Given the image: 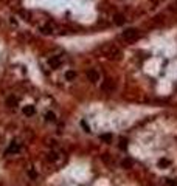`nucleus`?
<instances>
[{
  "label": "nucleus",
  "instance_id": "1",
  "mask_svg": "<svg viewBox=\"0 0 177 186\" xmlns=\"http://www.w3.org/2000/svg\"><path fill=\"white\" fill-rule=\"evenodd\" d=\"M104 54L107 56L109 59L117 61V59L121 58V50H118L117 46H106V48H104Z\"/></svg>",
  "mask_w": 177,
  "mask_h": 186
},
{
  "label": "nucleus",
  "instance_id": "2",
  "mask_svg": "<svg viewBox=\"0 0 177 186\" xmlns=\"http://www.w3.org/2000/svg\"><path fill=\"white\" fill-rule=\"evenodd\" d=\"M123 37L126 40H137L138 37H140V33H138V30H135V28H129V30H126V31H123Z\"/></svg>",
  "mask_w": 177,
  "mask_h": 186
},
{
  "label": "nucleus",
  "instance_id": "3",
  "mask_svg": "<svg viewBox=\"0 0 177 186\" xmlns=\"http://www.w3.org/2000/svg\"><path fill=\"white\" fill-rule=\"evenodd\" d=\"M19 151H20V144L16 143V141H13L11 144H9V146L6 147V154H8V155H11V154H17Z\"/></svg>",
  "mask_w": 177,
  "mask_h": 186
},
{
  "label": "nucleus",
  "instance_id": "4",
  "mask_svg": "<svg viewBox=\"0 0 177 186\" xmlns=\"http://www.w3.org/2000/svg\"><path fill=\"white\" fill-rule=\"evenodd\" d=\"M87 79L92 81V82H96V81L99 79L98 71H96V70H89V71H87Z\"/></svg>",
  "mask_w": 177,
  "mask_h": 186
},
{
  "label": "nucleus",
  "instance_id": "5",
  "mask_svg": "<svg viewBox=\"0 0 177 186\" xmlns=\"http://www.w3.org/2000/svg\"><path fill=\"white\" fill-rule=\"evenodd\" d=\"M114 88H115V82L112 79H107L104 84H102V90H106V92H112Z\"/></svg>",
  "mask_w": 177,
  "mask_h": 186
},
{
  "label": "nucleus",
  "instance_id": "6",
  "mask_svg": "<svg viewBox=\"0 0 177 186\" xmlns=\"http://www.w3.org/2000/svg\"><path fill=\"white\" fill-rule=\"evenodd\" d=\"M34 112H36V109H34L33 106H25V107H23V115H26V116L34 115Z\"/></svg>",
  "mask_w": 177,
  "mask_h": 186
},
{
  "label": "nucleus",
  "instance_id": "7",
  "mask_svg": "<svg viewBox=\"0 0 177 186\" xmlns=\"http://www.w3.org/2000/svg\"><path fill=\"white\" fill-rule=\"evenodd\" d=\"M48 64H50V67L56 68V67H59V65H61V59H59V58H51V59L48 61Z\"/></svg>",
  "mask_w": 177,
  "mask_h": 186
},
{
  "label": "nucleus",
  "instance_id": "8",
  "mask_svg": "<svg viewBox=\"0 0 177 186\" xmlns=\"http://www.w3.org/2000/svg\"><path fill=\"white\" fill-rule=\"evenodd\" d=\"M6 104H8L9 107L17 106V98H16V96H8V98H6Z\"/></svg>",
  "mask_w": 177,
  "mask_h": 186
},
{
  "label": "nucleus",
  "instance_id": "9",
  "mask_svg": "<svg viewBox=\"0 0 177 186\" xmlns=\"http://www.w3.org/2000/svg\"><path fill=\"white\" fill-rule=\"evenodd\" d=\"M124 22H126L124 16H121V14H117V16H115V23H117V25H123Z\"/></svg>",
  "mask_w": 177,
  "mask_h": 186
},
{
  "label": "nucleus",
  "instance_id": "10",
  "mask_svg": "<svg viewBox=\"0 0 177 186\" xmlns=\"http://www.w3.org/2000/svg\"><path fill=\"white\" fill-rule=\"evenodd\" d=\"M75 78H76V73H75V71H67V73H65V79H67V81H73Z\"/></svg>",
  "mask_w": 177,
  "mask_h": 186
},
{
  "label": "nucleus",
  "instance_id": "11",
  "mask_svg": "<svg viewBox=\"0 0 177 186\" xmlns=\"http://www.w3.org/2000/svg\"><path fill=\"white\" fill-rule=\"evenodd\" d=\"M158 166H160V167H166V166H169V160H166V158H162V160L158 161Z\"/></svg>",
  "mask_w": 177,
  "mask_h": 186
},
{
  "label": "nucleus",
  "instance_id": "12",
  "mask_svg": "<svg viewBox=\"0 0 177 186\" xmlns=\"http://www.w3.org/2000/svg\"><path fill=\"white\" fill-rule=\"evenodd\" d=\"M44 34H51V28L50 26H45V28H42V30H41Z\"/></svg>",
  "mask_w": 177,
  "mask_h": 186
},
{
  "label": "nucleus",
  "instance_id": "13",
  "mask_svg": "<svg viewBox=\"0 0 177 186\" xmlns=\"http://www.w3.org/2000/svg\"><path fill=\"white\" fill-rule=\"evenodd\" d=\"M101 140H104V141H110V140H112V135H101Z\"/></svg>",
  "mask_w": 177,
  "mask_h": 186
},
{
  "label": "nucleus",
  "instance_id": "14",
  "mask_svg": "<svg viewBox=\"0 0 177 186\" xmlns=\"http://www.w3.org/2000/svg\"><path fill=\"white\" fill-rule=\"evenodd\" d=\"M47 119H48V121H53V119H54V115L51 113V112H48V113H47Z\"/></svg>",
  "mask_w": 177,
  "mask_h": 186
},
{
  "label": "nucleus",
  "instance_id": "15",
  "mask_svg": "<svg viewBox=\"0 0 177 186\" xmlns=\"http://www.w3.org/2000/svg\"><path fill=\"white\" fill-rule=\"evenodd\" d=\"M130 164H132V161H130V160H124V161H123V166H124V167H127V166H130Z\"/></svg>",
  "mask_w": 177,
  "mask_h": 186
}]
</instances>
